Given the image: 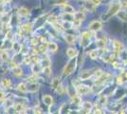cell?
<instances>
[{
  "mask_svg": "<svg viewBox=\"0 0 127 114\" xmlns=\"http://www.w3.org/2000/svg\"><path fill=\"white\" fill-rule=\"evenodd\" d=\"M122 82H123V81H122V78H121V77H118V78H117V83H118V85H121Z\"/></svg>",
  "mask_w": 127,
  "mask_h": 114,
  "instance_id": "d590c367",
  "label": "cell"
},
{
  "mask_svg": "<svg viewBox=\"0 0 127 114\" xmlns=\"http://www.w3.org/2000/svg\"><path fill=\"white\" fill-rule=\"evenodd\" d=\"M76 90H77V94L78 95H84V94H88L90 93L92 90L89 86H82V85H79L76 87Z\"/></svg>",
  "mask_w": 127,
  "mask_h": 114,
  "instance_id": "7a4b0ae2",
  "label": "cell"
},
{
  "mask_svg": "<svg viewBox=\"0 0 127 114\" xmlns=\"http://www.w3.org/2000/svg\"><path fill=\"white\" fill-rule=\"evenodd\" d=\"M90 37H91L90 32H89V31H84V32H83V34H82V41H83V42H86L87 45H88L89 42H90ZM83 42H82V43H83Z\"/></svg>",
  "mask_w": 127,
  "mask_h": 114,
  "instance_id": "8992f818",
  "label": "cell"
},
{
  "mask_svg": "<svg viewBox=\"0 0 127 114\" xmlns=\"http://www.w3.org/2000/svg\"><path fill=\"white\" fill-rule=\"evenodd\" d=\"M92 107H93V105H92L90 102H85V103H83V108H85V109H87V110L91 109V108H92Z\"/></svg>",
  "mask_w": 127,
  "mask_h": 114,
  "instance_id": "d6986e66",
  "label": "cell"
},
{
  "mask_svg": "<svg viewBox=\"0 0 127 114\" xmlns=\"http://www.w3.org/2000/svg\"><path fill=\"white\" fill-rule=\"evenodd\" d=\"M89 56L91 57L92 59H97L98 58V51H91L89 52Z\"/></svg>",
  "mask_w": 127,
  "mask_h": 114,
  "instance_id": "603a6c76",
  "label": "cell"
},
{
  "mask_svg": "<svg viewBox=\"0 0 127 114\" xmlns=\"http://www.w3.org/2000/svg\"><path fill=\"white\" fill-rule=\"evenodd\" d=\"M31 28H32L31 24H25V25L22 27V29H23V30H25V31H30V30H31Z\"/></svg>",
  "mask_w": 127,
  "mask_h": 114,
  "instance_id": "d4e9b609",
  "label": "cell"
},
{
  "mask_svg": "<svg viewBox=\"0 0 127 114\" xmlns=\"http://www.w3.org/2000/svg\"><path fill=\"white\" fill-rule=\"evenodd\" d=\"M38 50H39V51H41V52H42V51H46V47L43 45V46L39 47V49H38Z\"/></svg>",
  "mask_w": 127,
  "mask_h": 114,
  "instance_id": "74e56055",
  "label": "cell"
},
{
  "mask_svg": "<svg viewBox=\"0 0 127 114\" xmlns=\"http://www.w3.org/2000/svg\"><path fill=\"white\" fill-rule=\"evenodd\" d=\"M18 90L19 91H21V92H27V86H26L25 84H23V83H21V84H19L18 85Z\"/></svg>",
  "mask_w": 127,
  "mask_h": 114,
  "instance_id": "ffe728a7",
  "label": "cell"
},
{
  "mask_svg": "<svg viewBox=\"0 0 127 114\" xmlns=\"http://www.w3.org/2000/svg\"><path fill=\"white\" fill-rule=\"evenodd\" d=\"M44 72L49 76V75H50V72H51V70H50V67H45L44 68Z\"/></svg>",
  "mask_w": 127,
  "mask_h": 114,
  "instance_id": "1f68e13d",
  "label": "cell"
},
{
  "mask_svg": "<svg viewBox=\"0 0 127 114\" xmlns=\"http://www.w3.org/2000/svg\"><path fill=\"white\" fill-rule=\"evenodd\" d=\"M35 80H36L35 76H30V77H28V83H30V84H33V83L35 82Z\"/></svg>",
  "mask_w": 127,
  "mask_h": 114,
  "instance_id": "e575fe53",
  "label": "cell"
},
{
  "mask_svg": "<svg viewBox=\"0 0 127 114\" xmlns=\"http://www.w3.org/2000/svg\"><path fill=\"white\" fill-rule=\"evenodd\" d=\"M75 58H76V57L71 58V60L67 63V65H66V67H65V68H64V74H65L66 76L70 75V74L74 71L75 67H76V59H75Z\"/></svg>",
  "mask_w": 127,
  "mask_h": 114,
  "instance_id": "6da1fadb",
  "label": "cell"
},
{
  "mask_svg": "<svg viewBox=\"0 0 127 114\" xmlns=\"http://www.w3.org/2000/svg\"><path fill=\"white\" fill-rule=\"evenodd\" d=\"M3 98H4V92L0 91V100H2Z\"/></svg>",
  "mask_w": 127,
  "mask_h": 114,
  "instance_id": "b9f144b4",
  "label": "cell"
},
{
  "mask_svg": "<svg viewBox=\"0 0 127 114\" xmlns=\"http://www.w3.org/2000/svg\"><path fill=\"white\" fill-rule=\"evenodd\" d=\"M91 76V71L90 70H84L81 73V79L82 80H86L88 78H90Z\"/></svg>",
  "mask_w": 127,
  "mask_h": 114,
  "instance_id": "9c48e42d",
  "label": "cell"
},
{
  "mask_svg": "<svg viewBox=\"0 0 127 114\" xmlns=\"http://www.w3.org/2000/svg\"><path fill=\"white\" fill-rule=\"evenodd\" d=\"M6 36H7V38H8V39H11V36H12V35H11V31H8V32H7V34H6Z\"/></svg>",
  "mask_w": 127,
  "mask_h": 114,
  "instance_id": "f35d334b",
  "label": "cell"
},
{
  "mask_svg": "<svg viewBox=\"0 0 127 114\" xmlns=\"http://www.w3.org/2000/svg\"><path fill=\"white\" fill-rule=\"evenodd\" d=\"M102 22H100V21H93V22L90 23V25L88 27V28L90 30H92V31H99L100 29H102Z\"/></svg>",
  "mask_w": 127,
  "mask_h": 114,
  "instance_id": "277c9868",
  "label": "cell"
},
{
  "mask_svg": "<svg viewBox=\"0 0 127 114\" xmlns=\"http://www.w3.org/2000/svg\"><path fill=\"white\" fill-rule=\"evenodd\" d=\"M66 54L68 55V57L70 58H73V57H76L78 55V51H77L75 49H68L67 51H66Z\"/></svg>",
  "mask_w": 127,
  "mask_h": 114,
  "instance_id": "30bf717a",
  "label": "cell"
},
{
  "mask_svg": "<svg viewBox=\"0 0 127 114\" xmlns=\"http://www.w3.org/2000/svg\"><path fill=\"white\" fill-rule=\"evenodd\" d=\"M65 39L68 44H74L75 43V37L71 34H66L65 35Z\"/></svg>",
  "mask_w": 127,
  "mask_h": 114,
  "instance_id": "8fae6325",
  "label": "cell"
},
{
  "mask_svg": "<svg viewBox=\"0 0 127 114\" xmlns=\"http://www.w3.org/2000/svg\"><path fill=\"white\" fill-rule=\"evenodd\" d=\"M32 88H29V91H37L38 90V88H39V85L38 84H34L33 83V85L31 86Z\"/></svg>",
  "mask_w": 127,
  "mask_h": 114,
  "instance_id": "f546056e",
  "label": "cell"
},
{
  "mask_svg": "<svg viewBox=\"0 0 127 114\" xmlns=\"http://www.w3.org/2000/svg\"><path fill=\"white\" fill-rule=\"evenodd\" d=\"M30 62V58H27L25 61V63H29Z\"/></svg>",
  "mask_w": 127,
  "mask_h": 114,
  "instance_id": "bcb514c9",
  "label": "cell"
},
{
  "mask_svg": "<svg viewBox=\"0 0 127 114\" xmlns=\"http://www.w3.org/2000/svg\"><path fill=\"white\" fill-rule=\"evenodd\" d=\"M49 22H50V23H55V22H57V17H56V15H54V14H52L50 15V17H49Z\"/></svg>",
  "mask_w": 127,
  "mask_h": 114,
  "instance_id": "83f0119b",
  "label": "cell"
},
{
  "mask_svg": "<svg viewBox=\"0 0 127 114\" xmlns=\"http://www.w3.org/2000/svg\"><path fill=\"white\" fill-rule=\"evenodd\" d=\"M43 101L47 106H51L53 104V98L50 95H44L43 96Z\"/></svg>",
  "mask_w": 127,
  "mask_h": 114,
  "instance_id": "52a82bcc",
  "label": "cell"
},
{
  "mask_svg": "<svg viewBox=\"0 0 127 114\" xmlns=\"http://www.w3.org/2000/svg\"><path fill=\"white\" fill-rule=\"evenodd\" d=\"M60 85V78L58 77H55L53 80H52V87L54 89H56V87Z\"/></svg>",
  "mask_w": 127,
  "mask_h": 114,
  "instance_id": "ac0fdd59",
  "label": "cell"
},
{
  "mask_svg": "<svg viewBox=\"0 0 127 114\" xmlns=\"http://www.w3.org/2000/svg\"><path fill=\"white\" fill-rule=\"evenodd\" d=\"M16 67H17L16 63H15L14 61H11V68H16Z\"/></svg>",
  "mask_w": 127,
  "mask_h": 114,
  "instance_id": "8d00e7d4",
  "label": "cell"
},
{
  "mask_svg": "<svg viewBox=\"0 0 127 114\" xmlns=\"http://www.w3.org/2000/svg\"><path fill=\"white\" fill-rule=\"evenodd\" d=\"M72 102L74 104H80L81 103V97H80V95H74L72 97Z\"/></svg>",
  "mask_w": 127,
  "mask_h": 114,
  "instance_id": "44dd1931",
  "label": "cell"
},
{
  "mask_svg": "<svg viewBox=\"0 0 127 114\" xmlns=\"http://www.w3.org/2000/svg\"><path fill=\"white\" fill-rule=\"evenodd\" d=\"M97 45H98L99 48H102V47H104V45H105V41H104V40H98V41H97Z\"/></svg>",
  "mask_w": 127,
  "mask_h": 114,
  "instance_id": "4dcf8cb0",
  "label": "cell"
},
{
  "mask_svg": "<svg viewBox=\"0 0 127 114\" xmlns=\"http://www.w3.org/2000/svg\"><path fill=\"white\" fill-rule=\"evenodd\" d=\"M3 9H4V8H3V5H2V4H0V13H2V12H3Z\"/></svg>",
  "mask_w": 127,
  "mask_h": 114,
  "instance_id": "7bdbcfd3",
  "label": "cell"
},
{
  "mask_svg": "<svg viewBox=\"0 0 127 114\" xmlns=\"http://www.w3.org/2000/svg\"><path fill=\"white\" fill-rule=\"evenodd\" d=\"M100 103H101L102 105H106V103H107V97H104V96L101 97V99H100Z\"/></svg>",
  "mask_w": 127,
  "mask_h": 114,
  "instance_id": "836d02e7",
  "label": "cell"
},
{
  "mask_svg": "<svg viewBox=\"0 0 127 114\" xmlns=\"http://www.w3.org/2000/svg\"><path fill=\"white\" fill-rule=\"evenodd\" d=\"M118 14H119V16L122 19V20H124V21H127V12L126 11H118Z\"/></svg>",
  "mask_w": 127,
  "mask_h": 114,
  "instance_id": "2e32d148",
  "label": "cell"
},
{
  "mask_svg": "<svg viewBox=\"0 0 127 114\" xmlns=\"http://www.w3.org/2000/svg\"><path fill=\"white\" fill-rule=\"evenodd\" d=\"M81 23H82V20H80V19H78V18H75L74 21H73V27H74V28L80 27Z\"/></svg>",
  "mask_w": 127,
  "mask_h": 114,
  "instance_id": "484cf974",
  "label": "cell"
},
{
  "mask_svg": "<svg viewBox=\"0 0 127 114\" xmlns=\"http://www.w3.org/2000/svg\"><path fill=\"white\" fill-rule=\"evenodd\" d=\"M32 44H33V45H37V44H38V42H37V40H35V39H33V40H32Z\"/></svg>",
  "mask_w": 127,
  "mask_h": 114,
  "instance_id": "ee69618b",
  "label": "cell"
},
{
  "mask_svg": "<svg viewBox=\"0 0 127 114\" xmlns=\"http://www.w3.org/2000/svg\"><path fill=\"white\" fill-rule=\"evenodd\" d=\"M13 108H14V110L16 112H23L25 110V107L22 104H15Z\"/></svg>",
  "mask_w": 127,
  "mask_h": 114,
  "instance_id": "4fadbf2b",
  "label": "cell"
},
{
  "mask_svg": "<svg viewBox=\"0 0 127 114\" xmlns=\"http://www.w3.org/2000/svg\"><path fill=\"white\" fill-rule=\"evenodd\" d=\"M64 9H65V11H66V13H69V14L74 13V9H73V7H71V6L68 5L67 3H64Z\"/></svg>",
  "mask_w": 127,
  "mask_h": 114,
  "instance_id": "ba28073f",
  "label": "cell"
},
{
  "mask_svg": "<svg viewBox=\"0 0 127 114\" xmlns=\"http://www.w3.org/2000/svg\"><path fill=\"white\" fill-rule=\"evenodd\" d=\"M34 112H35V113H41L42 111H41V108H35V111H34Z\"/></svg>",
  "mask_w": 127,
  "mask_h": 114,
  "instance_id": "ab89813d",
  "label": "cell"
},
{
  "mask_svg": "<svg viewBox=\"0 0 127 114\" xmlns=\"http://www.w3.org/2000/svg\"><path fill=\"white\" fill-rule=\"evenodd\" d=\"M2 86H4V87H9L11 85V80L10 79H8V78H5V79H3L2 80Z\"/></svg>",
  "mask_w": 127,
  "mask_h": 114,
  "instance_id": "e0dca14e",
  "label": "cell"
},
{
  "mask_svg": "<svg viewBox=\"0 0 127 114\" xmlns=\"http://www.w3.org/2000/svg\"><path fill=\"white\" fill-rule=\"evenodd\" d=\"M102 75H103V72H102L101 69L96 70V72H95V76H96L97 78H101Z\"/></svg>",
  "mask_w": 127,
  "mask_h": 114,
  "instance_id": "f1b7e54d",
  "label": "cell"
},
{
  "mask_svg": "<svg viewBox=\"0 0 127 114\" xmlns=\"http://www.w3.org/2000/svg\"><path fill=\"white\" fill-rule=\"evenodd\" d=\"M125 75H126V77H127V73H126V74H125Z\"/></svg>",
  "mask_w": 127,
  "mask_h": 114,
  "instance_id": "7dc6e473",
  "label": "cell"
},
{
  "mask_svg": "<svg viewBox=\"0 0 127 114\" xmlns=\"http://www.w3.org/2000/svg\"><path fill=\"white\" fill-rule=\"evenodd\" d=\"M18 13H19L20 16H27L28 14V10L25 7H21L18 10Z\"/></svg>",
  "mask_w": 127,
  "mask_h": 114,
  "instance_id": "7c38bea8",
  "label": "cell"
},
{
  "mask_svg": "<svg viewBox=\"0 0 127 114\" xmlns=\"http://www.w3.org/2000/svg\"><path fill=\"white\" fill-rule=\"evenodd\" d=\"M56 91H57L59 94H61V95L64 94V86L60 84V85L56 87Z\"/></svg>",
  "mask_w": 127,
  "mask_h": 114,
  "instance_id": "4316f807",
  "label": "cell"
},
{
  "mask_svg": "<svg viewBox=\"0 0 127 114\" xmlns=\"http://www.w3.org/2000/svg\"><path fill=\"white\" fill-rule=\"evenodd\" d=\"M53 26H54V28H56L57 30H59V31H64V28H63V26H62V25H60V24H58L57 22L53 23Z\"/></svg>",
  "mask_w": 127,
  "mask_h": 114,
  "instance_id": "cb8c5ba5",
  "label": "cell"
},
{
  "mask_svg": "<svg viewBox=\"0 0 127 114\" xmlns=\"http://www.w3.org/2000/svg\"><path fill=\"white\" fill-rule=\"evenodd\" d=\"M113 67H114V68H117V67H118V63H117V62L113 63Z\"/></svg>",
  "mask_w": 127,
  "mask_h": 114,
  "instance_id": "f6af8a7d",
  "label": "cell"
},
{
  "mask_svg": "<svg viewBox=\"0 0 127 114\" xmlns=\"http://www.w3.org/2000/svg\"><path fill=\"white\" fill-rule=\"evenodd\" d=\"M0 56H1V58H2V60H4V61H5V60H8V57H9V55H8V53H7L6 51H3V52L1 53V55H0Z\"/></svg>",
  "mask_w": 127,
  "mask_h": 114,
  "instance_id": "d6a6232c",
  "label": "cell"
},
{
  "mask_svg": "<svg viewBox=\"0 0 127 114\" xmlns=\"http://www.w3.org/2000/svg\"><path fill=\"white\" fill-rule=\"evenodd\" d=\"M121 3H114V4L110 7V9H109V11H108V15L111 16V15L117 14L118 11L121 10Z\"/></svg>",
  "mask_w": 127,
  "mask_h": 114,
  "instance_id": "3957f363",
  "label": "cell"
},
{
  "mask_svg": "<svg viewBox=\"0 0 127 114\" xmlns=\"http://www.w3.org/2000/svg\"><path fill=\"white\" fill-rule=\"evenodd\" d=\"M47 48L51 51H57V49H58V46L55 44V43H52V42H50V43H48V45H47Z\"/></svg>",
  "mask_w": 127,
  "mask_h": 114,
  "instance_id": "5bb4252c",
  "label": "cell"
},
{
  "mask_svg": "<svg viewBox=\"0 0 127 114\" xmlns=\"http://www.w3.org/2000/svg\"><path fill=\"white\" fill-rule=\"evenodd\" d=\"M12 73H13L15 76H21V75H22V69L17 66L16 68H12Z\"/></svg>",
  "mask_w": 127,
  "mask_h": 114,
  "instance_id": "9a60e30c",
  "label": "cell"
},
{
  "mask_svg": "<svg viewBox=\"0 0 127 114\" xmlns=\"http://www.w3.org/2000/svg\"><path fill=\"white\" fill-rule=\"evenodd\" d=\"M74 16H75V18H78V19H80V20H83V19H84V17H85V15H84L83 13H82V11L76 12Z\"/></svg>",
  "mask_w": 127,
  "mask_h": 114,
  "instance_id": "7402d4cb",
  "label": "cell"
},
{
  "mask_svg": "<svg viewBox=\"0 0 127 114\" xmlns=\"http://www.w3.org/2000/svg\"><path fill=\"white\" fill-rule=\"evenodd\" d=\"M92 2H93L95 5H97V4H99V3L101 2V0H92Z\"/></svg>",
  "mask_w": 127,
  "mask_h": 114,
  "instance_id": "60d3db41",
  "label": "cell"
},
{
  "mask_svg": "<svg viewBox=\"0 0 127 114\" xmlns=\"http://www.w3.org/2000/svg\"><path fill=\"white\" fill-rule=\"evenodd\" d=\"M113 47H114V49H115V51H121L122 50H123V45H122V43L121 42H120V41H118V40H115L114 42H113Z\"/></svg>",
  "mask_w": 127,
  "mask_h": 114,
  "instance_id": "5b68a950",
  "label": "cell"
}]
</instances>
